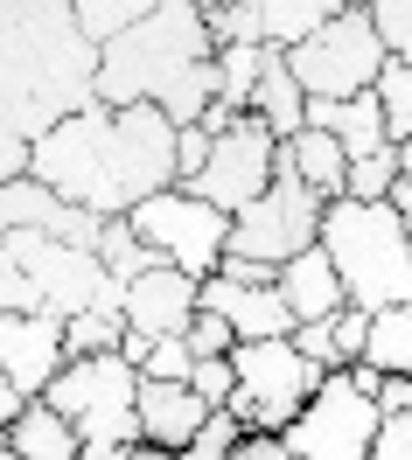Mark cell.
<instances>
[{
    "label": "cell",
    "instance_id": "cell-19",
    "mask_svg": "<svg viewBox=\"0 0 412 460\" xmlns=\"http://www.w3.org/2000/svg\"><path fill=\"white\" fill-rule=\"evenodd\" d=\"M7 447H14V460H77V426L63 419V411H49L42 398H29L22 411H14V426H7Z\"/></svg>",
    "mask_w": 412,
    "mask_h": 460
},
{
    "label": "cell",
    "instance_id": "cell-28",
    "mask_svg": "<svg viewBox=\"0 0 412 460\" xmlns=\"http://www.w3.org/2000/svg\"><path fill=\"white\" fill-rule=\"evenodd\" d=\"M148 7H154V0H70V22H77L85 42L98 49V42H112L119 29H133Z\"/></svg>",
    "mask_w": 412,
    "mask_h": 460
},
{
    "label": "cell",
    "instance_id": "cell-25",
    "mask_svg": "<svg viewBox=\"0 0 412 460\" xmlns=\"http://www.w3.org/2000/svg\"><path fill=\"white\" fill-rule=\"evenodd\" d=\"M371 98H378V112H384V140L406 146L412 140V63H384Z\"/></svg>",
    "mask_w": 412,
    "mask_h": 460
},
{
    "label": "cell",
    "instance_id": "cell-31",
    "mask_svg": "<svg viewBox=\"0 0 412 460\" xmlns=\"http://www.w3.org/2000/svg\"><path fill=\"white\" fill-rule=\"evenodd\" d=\"M237 439H245V432H237V419L231 411H210L203 426H196V439H189V447H182L175 460H231V447Z\"/></svg>",
    "mask_w": 412,
    "mask_h": 460
},
{
    "label": "cell",
    "instance_id": "cell-16",
    "mask_svg": "<svg viewBox=\"0 0 412 460\" xmlns=\"http://www.w3.org/2000/svg\"><path fill=\"white\" fill-rule=\"evenodd\" d=\"M273 293H280V307L294 314V328H300V321H328L336 307H350L322 244H308V252H294L287 265H273Z\"/></svg>",
    "mask_w": 412,
    "mask_h": 460
},
{
    "label": "cell",
    "instance_id": "cell-3",
    "mask_svg": "<svg viewBox=\"0 0 412 460\" xmlns=\"http://www.w3.org/2000/svg\"><path fill=\"white\" fill-rule=\"evenodd\" d=\"M315 244L328 252L350 307L378 314V307L412 300V244L391 202H350V196L322 202V237Z\"/></svg>",
    "mask_w": 412,
    "mask_h": 460
},
{
    "label": "cell",
    "instance_id": "cell-44",
    "mask_svg": "<svg viewBox=\"0 0 412 460\" xmlns=\"http://www.w3.org/2000/svg\"><path fill=\"white\" fill-rule=\"evenodd\" d=\"M77 460H133V447H126V439H85Z\"/></svg>",
    "mask_w": 412,
    "mask_h": 460
},
{
    "label": "cell",
    "instance_id": "cell-50",
    "mask_svg": "<svg viewBox=\"0 0 412 460\" xmlns=\"http://www.w3.org/2000/svg\"><path fill=\"white\" fill-rule=\"evenodd\" d=\"M0 460H14V447H7V432H0Z\"/></svg>",
    "mask_w": 412,
    "mask_h": 460
},
{
    "label": "cell",
    "instance_id": "cell-5",
    "mask_svg": "<svg viewBox=\"0 0 412 460\" xmlns=\"http://www.w3.org/2000/svg\"><path fill=\"white\" fill-rule=\"evenodd\" d=\"M328 370H315L308 356H294V342H231V398L224 411L237 419V432H287L300 404L315 398V384Z\"/></svg>",
    "mask_w": 412,
    "mask_h": 460
},
{
    "label": "cell",
    "instance_id": "cell-11",
    "mask_svg": "<svg viewBox=\"0 0 412 460\" xmlns=\"http://www.w3.org/2000/svg\"><path fill=\"white\" fill-rule=\"evenodd\" d=\"M105 146H112V196L119 209L175 189V119L154 112V105H105Z\"/></svg>",
    "mask_w": 412,
    "mask_h": 460
},
{
    "label": "cell",
    "instance_id": "cell-21",
    "mask_svg": "<svg viewBox=\"0 0 412 460\" xmlns=\"http://www.w3.org/2000/svg\"><path fill=\"white\" fill-rule=\"evenodd\" d=\"M356 363H371L378 376H412V300L371 314V328H363V356H356Z\"/></svg>",
    "mask_w": 412,
    "mask_h": 460
},
{
    "label": "cell",
    "instance_id": "cell-24",
    "mask_svg": "<svg viewBox=\"0 0 412 460\" xmlns=\"http://www.w3.org/2000/svg\"><path fill=\"white\" fill-rule=\"evenodd\" d=\"M63 202L35 181V174H14V181H0V230H49L57 224Z\"/></svg>",
    "mask_w": 412,
    "mask_h": 460
},
{
    "label": "cell",
    "instance_id": "cell-34",
    "mask_svg": "<svg viewBox=\"0 0 412 460\" xmlns=\"http://www.w3.org/2000/svg\"><path fill=\"white\" fill-rule=\"evenodd\" d=\"M203 29H210V49H224V42H265L259 14H252L245 0H231V7H217V14H203Z\"/></svg>",
    "mask_w": 412,
    "mask_h": 460
},
{
    "label": "cell",
    "instance_id": "cell-4",
    "mask_svg": "<svg viewBox=\"0 0 412 460\" xmlns=\"http://www.w3.org/2000/svg\"><path fill=\"white\" fill-rule=\"evenodd\" d=\"M133 398H140V370L126 356H70L49 384H42V404L63 411L77 439H126L140 447V419H133Z\"/></svg>",
    "mask_w": 412,
    "mask_h": 460
},
{
    "label": "cell",
    "instance_id": "cell-39",
    "mask_svg": "<svg viewBox=\"0 0 412 460\" xmlns=\"http://www.w3.org/2000/svg\"><path fill=\"white\" fill-rule=\"evenodd\" d=\"M217 133H203V126H175V181H189V174L203 168V154Z\"/></svg>",
    "mask_w": 412,
    "mask_h": 460
},
{
    "label": "cell",
    "instance_id": "cell-23",
    "mask_svg": "<svg viewBox=\"0 0 412 460\" xmlns=\"http://www.w3.org/2000/svg\"><path fill=\"white\" fill-rule=\"evenodd\" d=\"M265 29V49H294L308 29H322L328 14H343V0H245Z\"/></svg>",
    "mask_w": 412,
    "mask_h": 460
},
{
    "label": "cell",
    "instance_id": "cell-6",
    "mask_svg": "<svg viewBox=\"0 0 412 460\" xmlns=\"http://www.w3.org/2000/svg\"><path fill=\"white\" fill-rule=\"evenodd\" d=\"M280 57H287V70H294L300 98H356V91L378 84V70H384L378 29H371L363 7L328 14L322 29H308L294 49H280Z\"/></svg>",
    "mask_w": 412,
    "mask_h": 460
},
{
    "label": "cell",
    "instance_id": "cell-10",
    "mask_svg": "<svg viewBox=\"0 0 412 460\" xmlns=\"http://www.w3.org/2000/svg\"><path fill=\"white\" fill-rule=\"evenodd\" d=\"M273 168H280V140L265 133L252 112H237L217 140H210L203 168L189 174V181H175V189H189L196 202H210V209H224V217H237L245 202L259 196L265 181H273Z\"/></svg>",
    "mask_w": 412,
    "mask_h": 460
},
{
    "label": "cell",
    "instance_id": "cell-36",
    "mask_svg": "<svg viewBox=\"0 0 412 460\" xmlns=\"http://www.w3.org/2000/svg\"><path fill=\"white\" fill-rule=\"evenodd\" d=\"M182 342H189V356H231V328H224V321L217 314H203V307H196V321H189V328H182Z\"/></svg>",
    "mask_w": 412,
    "mask_h": 460
},
{
    "label": "cell",
    "instance_id": "cell-20",
    "mask_svg": "<svg viewBox=\"0 0 412 460\" xmlns=\"http://www.w3.org/2000/svg\"><path fill=\"white\" fill-rule=\"evenodd\" d=\"M280 161H287V168H294V174H300V181H308V189H315L322 202H336V196H343V174H350V154H343V146L328 140V133L300 126L294 140H280Z\"/></svg>",
    "mask_w": 412,
    "mask_h": 460
},
{
    "label": "cell",
    "instance_id": "cell-30",
    "mask_svg": "<svg viewBox=\"0 0 412 460\" xmlns=\"http://www.w3.org/2000/svg\"><path fill=\"white\" fill-rule=\"evenodd\" d=\"M391 181H399V146L350 161V174H343V196H350V202H384V189H391Z\"/></svg>",
    "mask_w": 412,
    "mask_h": 460
},
{
    "label": "cell",
    "instance_id": "cell-15",
    "mask_svg": "<svg viewBox=\"0 0 412 460\" xmlns=\"http://www.w3.org/2000/svg\"><path fill=\"white\" fill-rule=\"evenodd\" d=\"M133 419H140V447H161V454H182L196 426L210 419V404L189 391V384H154L140 376V398H133Z\"/></svg>",
    "mask_w": 412,
    "mask_h": 460
},
{
    "label": "cell",
    "instance_id": "cell-13",
    "mask_svg": "<svg viewBox=\"0 0 412 460\" xmlns=\"http://www.w3.org/2000/svg\"><path fill=\"white\" fill-rule=\"evenodd\" d=\"M63 321L57 314H0V370L22 398H42V384L63 370Z\"/></svg>",
    "mask_w": 412,
    "mask_h": 460
},
{
    "label": "cell",
    "instance_id": "cell-22",
    "mask_svg": "<svg viewBox=\"0 0 412 460\" xmlns=\"http://www.w3.org/2000/svg\"><path fill=\"white\" fill-rule=\"evenodd\" d=\"M259 63H265V42H224V49L210 57V105L245 112V105H252V84H259Z\"/></svg>",
    "mask_w": 412,
    "mask_h": 460
},
{
    "label": "cell",
    "instance_id": "cell-46",
    "mask_svg": "<svg viewBox=\"0 0 412 460\" xmlns=\"http://www.w3.org/2000/svg\"><path fill=\"white\" fill-rule=\"evenodd\" d=\"M133 460H175V454H161V447H133Z\"/></svg>",
    "mask_w": 412,
    "mask_h": 460
},
{
    "label": "cell",
    "instance_id": "cell-7",
    "mask_svg": "<svg viewBox=\"0 0 412 460\" xmlns=\"http://www.w3.org/2000/svg\"><path fill=\"white\" fill-rule=\"evenodd\" d=\"M315 237H322V196L280 161L273 181L231 217V244H224V252H231V259H259V265H287L294 252H308Z\"/></svg>",
    "mask_w": 412,
    "mask_h": 460
},
{
    "label": "cell",
    "instance_id": "cell-38",
    "mask_svg": "<svg viewBox=\"0 0 412 460\" xmlns=\"http://www.w3.org/2000/svg\"><path fill=\"white\" fill-rule=\"evenodd\" d=\"M287 342H294V356H308L315 370H343V363H336V342H328V321H300Z\"/></svg>",
    "mask_w": 412,
    "mask_h": 460
},
{
    "label": "cell",
    "instance_id": "cell-47",
    "mask_svg": "<svg viewBox=\"0 0 412 460\" xmlns=\"http://www.w3.org/2000/svg\"><path fill=\"white\" fill-rule=\"evenodd\" d=\"M399 174H406V181H412V140L399 146Z\"/></svg>",
    "mask_w": 412,
    "mask_h": 460
},
{
    "label": "cell",
    "instance_id": "cell-35",
    "mask_svg": "<svg viewBox=\"0 0 412 460\" xmlns=\"http://www.w3.org/2000/svg\"><path fill=\"white\" fill-rule=\"evenodd\" d=\"M363 328H371L363 307H336V314H328V342H336V363H343V370L363 356Z\"/></svg>",
    "mask_w": 412,
    "mask_h": 460
},
{
    "label": "cell",
    "instance_id": "cell-40",
    "mask_svg": "<svg viewBox=\"0 0 412 460\" xmlns=\"http://www.w3.org/2000/svg\"><path fill=\"white\" fill-rule=\"evenodd\" d=\"M371 404H378V419L412 411V376H378V384H371Z\"/></svg>",
    "mask_w": 412,
    "mask_h": 460
},
{
    "label": "cell",
    "instance_id": "cell-9",
    "mask_svg": "<svg viewBox=\"0 0 412 460\" xmlns=\"http://www.w3.org/2000/svg\"><path fill=\"white\" fill-rule=\"evenodd\" d=\"M287 454L294 460H363L378 439V404L350 384V370H328L315 384V398L287 419Z\"/></svg>",
    "mask_w": 412,
    "mask_h": 460
},
{
    "label": "cell",
    "instance_id": "cell-41",
    "mask_svg": "<svg viewBox=\"0 0 412 460\" xmlns=\"http://www.w3.org/2000/svg\"><path fill=\"white\" fill-rule=\"evenodd\" d=\"M231 460H294V454H287L280 432H245V439L231 447Z\"/></svg>",
    "mask_w": 412,
    "mask_h": 460
},
{
    "label": "cell",
    "instance_id": "cell-33",
    "mask_svg": "<svg viewBox=\"0 0 412 460\" xmlns=\"http://www.w3.org/2000/svg\"><path fill=\"white\" fill-rule=\"evenodd\" d=\"M182 384H189V391H196V398H203L210 411H224V398L237 391V384H231V356H196Z\"/></svg>",
    "mask_w": 412,
    "mask_h": 460
},
{
    "label": "cell",
    "instance_id": "cell-32",
    "mask_svg": "<svg viewBox=\"0 0 412 460\" xmlns=\"http://www.w3.org/2000/svg\"><path fill=\"white\" fill-rule=\"evenodd\" d=\"M189 363H196V356H189V342H182V335H161V342H148V356H140L133 370L154 376V384H182V376H189Z\"/></svg>",
    "mask_w": 412,
    "mask_h": 460
},
{
    "label": "cell",
    "instance_id": "cell-26",
    "mask_svg": "<svg viewBox=\"0 0 412 460\" xmlns=\"http://www.w3.org/2000/svg\"><path fill=\"white\" fill-rule=\"evenodd\" d=\"M119 335H126L119 307H85V314L63 321V356H112Z\"/></svg>",
    "mask_w": 412,
    "mask_h": 460
},
{
    "label": "cell",
    "instance_id": "cell-14",
    "mask_svg": "<svg viewBox=\"0 0 412 460\" xmlns=\"http://www.w3.org/2000/svg\"><path fill=\"white\" fill-rule=\"evenodd\" d=\"M196 307L217 314L237 342H280V335H294V314L280 307V293L273 287H237V279H224V272L196 279Z\"/></svg>",
    "mask_w": 412,
    "mask_h": 460
},
{
    "label": "cell",
    "instance_id": "cell-29",
    "mask_svg": "<svg viewBox=\"0 0 412 460\" xmlns=\"http://www.w3.org/2000/svg\"><path fill=\"white\" fill-rule=\"evenodd\" d=\"M363 14H371V29H378L384 63H412V0H371Z\"/></svg>",
    "mask_w": 412,
    "mask_h": 460
},
{
    "label": "cell",
    "instance_id": "cell-43",
    "mask_svg": "<svg viewBox=\"0 0 412 460\" xmlns=\"http://www.w3.org/2000/svg\"><path fill=\"white\" fill-rule=\"evenodd\" d=\"M14 174H29V140L0 126V181H14Z\"/></svg>",
    "mask_w": 412,
    "mask_h": 460
},
{
    "label": "cell",
    "instance_id": "cell-42",
    "mask_svg": "<svg viewBox=\"0 0 412 460\" xmlns=\"http://www.w3.org/2000/svg\"><path fill=\"white\" fill-rule=\"evenodd\" d=\"M217 272H224V279H237V287H273V265H259V259H231V252H224V259H217Z\"/></svg>",
    "mask_w": 412,
    "mask_h": 460
},
{
    "label": "cell",
    "instance_id": "cell-2",
    "mask_svg": "<svg viewBox=\"0 0 412 460\" xmlns=\"http://www.w3.org/2000/svg\"><path fill=\"white\" fill-rule=\"evenodd\" d=\"M210 29L189 0H154L133 29L98 42V105H154L175 126H196L210 105Z\"/></svg>",
    "mask_w": 412,
    "mask_h": 460
},
{
    "label": "cell",
    "instance_id": "cell-18",
    "mask_svg": "<svg viewBox=\"0 0 412 460\" xmlns=\"http://www.w3.org/2000/svg\"><path fill=\"white\" fill-rule=\"evenodd\" d=\"M245 112L259 119L273 140H294L300 126H308V98H300V84H294V70H287V57H280V49H265L259 84H252V105H245Z\"/></svg>",
    "mask_w": 412,
    "mask_h": 460
},
{
    "label": "cell",
    "instance_id": "cell-1",
    "mask_svg": "<svg viewBox=\"0 0 412 460\" xmlns=\"http://www.w3.org/2000/svg\"><path fill=\"white\" fill-rule=\"evenodd\" d=\"M98 49L70 22V0H0V126L42 140L91 105Z\"/></svg>",
    "mask_w": 412,
    "mask_h": 460
},
{
    "label": "cell",
    "instance_id": "cell-48",
    "mask_svg": "<svg viewBox=\"0 0 412 460\" xmlns=\"http://www.w3.org/2000/svg\"><path fill=\"white\" fill-rule=\"evenodd\" d=\"M189 7H196V14H217V7H231V0H189Z\"/></svg>",
    "mask_w": 412,
    "mask_h": 460
},
{
    "label": "cell",
    "instance_id": "cell-27",
    "mask_svg": "<svg viewBox=\"0 0 412 460\" xmlns=\"http://www.w3.org/2000/svg\"><path fill=\"white\" fill-rule=\"evenodd\" d=\"M98 265H105L119 287H126V279H140V272L154 265V252L133 237V224H126V217H105V230H98Z\"/></svg>",
    "mask_w": 412,
    "mask_h": 460
},
{
    "label": "cell",
    "instance_id": "cell-12",
    "mask_svg": "<svg viewBox=\"0 0 412 460\" xmlns=\"http://www.w3.org/2000/svg\"><path fill=\"white\" fill-rule=\"evenodd\" d=\"M119 321H126V335H148V342L182 335V328L196 321V279L154 259L140 279H126V293H119Z\"/></svg>",
    "mask_w": 412,
    "mask_h": 460
},
{
    "label": "cell",
    "instance_id": "cell-17",
    "mask_svg": "<svg viewBox=\"0 0 412 460\" xmlns=\"http://www.w3.org/2000/svg\"><path fill=\"white\" fill-rule=\"evenodd\" d=\"M308 126L328 133L350 161L391 146V140H384V112H378V98H371V91H356V98H308Z\"/></svg>",
    "mask_w": 412,
    "mask_h": 460
},
{
    "label": "cell",
    "instance_id": "cell-51",
    "mask_svg": "<svg viewBox=\"0 0 412 460\" xmlns=\"http://www.w3.org/2000/svg\"><path fill=\"white\" fill-rule=\"evenodd\" d=\"M343 7H371V0H343Z\"/></svg>",
    "mask_w": 412,
    "mask_h": 460
},
{
    "label": "cell",
    "instance_id": "cell-49",
    "mask_svg": "<svg viewBox=\"0 0 412 460\" xmlns=\"http://www.w3.org/2000/svg\"><path fill=\"white\" fill-rule=\"evenodd\" d=\"M399 224H406V244H412V209H399Z\"/></svg>",
    "mask_w": 412,
    "mask_h": 460
},
{
    "label": "cell",
    "instance_id": "cell-37",
    "mask_svg": "<svg viewBox=\"0 0 412 460\" xmlns=\"http://www.w3.org/2000/svg\"><path fill=\"white\" fill-rule=\"evenodd\" d=\"M363 460H412V411L378 419V439H371V454H363Z\"/></svg>",
    "mask_w": 412,
    "mask_h": 460
},
{
    "label": "cell",
    "instance_id": "cell-8",
    "mask_svg": "<svg viewBox=\"0 0 412 460\" xmlns=\"http://www.w3.org/2000/svg\"><path fill=\"white\" fill-rule=\"evenodd\" d=\"M126 224H133V237L148 244L154 259L189 272V279H210L217 259H224V244H231V217L210 209V202H196L189 189H161V196L133 202Z\"/></svg>",
    "mask_w": 412,
    "mask_h": 460
},
{
    "label": "cell",
    "instance_id": "cell-45",
    "mask_svg": "<svg viewBox=\"0 0 412 460\" xmlns=\"http://www.w3.org/2000/svg\"><path fill=\"white\" fill-rule=\"evenodd\" d=\"M22 404H29V398H22V391H14V384H7V370H0V432L14 426V411H22Z\"/></svg>",
    "mask_w": 412,
    "mask_h": 460
}]
</instances>
